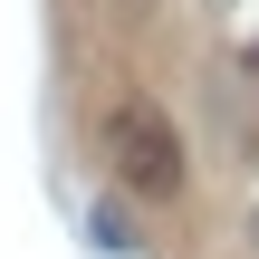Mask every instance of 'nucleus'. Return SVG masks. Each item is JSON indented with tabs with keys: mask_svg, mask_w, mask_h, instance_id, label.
Returning <instances> with one entry per match:
<instances>
[{
	"mask_svg": "<svg viewBox=\"0 0 259 259\" xmlns=\"http://www.w3.org/2000/svg\"><path fill=\"white\" fill-rule=\"evenodd\" d=\"M106 163H115V183H125V192L173 202V192H183V135H173V115H163V106H144V96H125V106L106 115Z\"/></svg>",
	"mask_w": 259,
	"mask_h": 259,
	"instance_id": "obj_1",
	"label": "nucleus"
},
{
	"mask_svg": "<svg viewBox=\"0 0 259 259\" xmlns=\"http://www.w3.org/2000/svg\"><path fill=\"white\" fill-rule=\"evenodd\" d=\"M250 259H259V202H250Z\"/></svg>",
	"mask_w": 259,
	"mask_h": 259,
	"instance_id": "obj_3",
	"label": "nucleus"
},
{
	"mask_svg": "<svg viewBox=\"0 0 259 259\" xmlns=\"http://www.w3.org/2000/svg\"><path fill=\"white\" fill-rule=\"evenodd\" d=\"M87 240H96V250H135V221H125V211H115V202H96V211H87Z\"/></svg>",
	"mask_w": 259,
	"mask_h": 259,
	"instance_id": "obj_2",
	"label": "nucleus"
},
{
	"mask_svg": "<svg viewBox=\"0 0 259 259\" xmlns=\"http://www.w3.org/2000/svg\"><path fill=\"white\" fill-rule=\"evenodd\" d=\"M250 67H259V38H250Z\"/></svg>",
	"mask_w": 259,
	"mask_h": 259,
	"instance_id": "obj_4",
	"label": "nucleus"
}]
</instances>
